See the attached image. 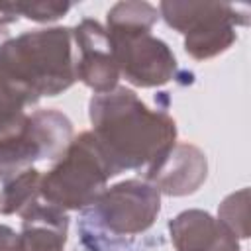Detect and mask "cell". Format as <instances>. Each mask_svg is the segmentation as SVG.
<instances>
[{
  "mask_svg": "<svg viewBox=\"0 0 251 251\" xmlns=\"http://www.w3.org/2000/svg\"><path fill=\"white\" fill-rule=\"evenodd\" d=\"M20 218V251H65L69 235V216L65 210L37 202Z\"/></svg>",
  "mask_w": 251,
  "mask_h": 251,
  "instance_id": "obj_11",
  "label": "cell"
},
{
  "mask_svg": "<svg viewBox=\"0 0 251 251\" xmlns=\"http://www.w3.org/2000/svg\"><path fill=\"white\" fill-rule=\"evenodd\" d=\"M41 198V173L35 167L24 169L2 182L0 214L22 216Z\"/></svg>",
  "mask_w": 251,
  "mask_h": 251,
  "instance_id": "obj_12",
  "label": "cell"
},
{
  "mask_svg": "<svg viewBox=\"0 0 251 251\" xmlns=\"http://www.w3.org/2000/svg\"><path fill=\"white\" fill-rule=\"evenodd\" d=\"M159 18L184 35V51L194 61L226 53L237 41V27L249 24L247 6L226 2H161Z\"/></svg>",
  "mask_w": 251,
  "mask_h": 251,
  "instance_id": "obj_4",
  "label": "cell"
},
{
  "mask_svg": "<svg viewBox=\"0 0 251 251\" xmlns=\"http://www.w3.org/2000/svg\"><path fill=\"white\" fill-rule=\"evenodd\" d=\"M8 39H10V31H8V27H6V25H0V49H2V45H4Z\"/></svg>",
  "mask_w": 251,
  "mask_h": 251,
  "instance_id": "obj_17",
  "label": "cell"
},
{
  "mask_svg": "<svg viewBox=\"0 0 251 251\" xmlns=\"http://www.w3.org/2000/svg\"><path fill=\"white\" fill-rule=\"evenodd\" d=\"M237 239L249 237V188H241L237 192L227 194L220 206L216 216Z\"/></svg>",
  "mask_w": 251,
  "mask_h": 251,
  "instance_id": "obj_14",
  "label": "cell"
},
{
  "mask_svg": "<svg viewBox=\"0 0 251 251\" xmlns=\"http://www.w3.org/2000/svg\"><path fill=\"white\" fill-rule=\"evenodd\" d=\"M90 212L110 233L137 235L155 224L161 212V192L147 180L127 178L106 188Z\"/></svg>",
  "mask_w": 251,
  "mask_h": 251,
  "instance_id": "obj_6",
  "label": "cell"
},
{
  "mask_svg": "<svg viewBox=\"0 0 251 251\" xmlns=\"http://www.w3.org/2000/svg\"><path fill=\"white\" fill-rule=\"evenodd\" d=\"M0 251H20L18 233L6 224H0Z\"/></svg>",
  "mask_w": 251,
  "mask_h": 251,
  "instance_id": "obj_16",
  "label": "cell"
},
{
  "mask_svg": "<svg viewBox=\"0 0 251 251\" xmlns=\"http://www.w3.org/2000/svg\"><path fill=\"white\" fill-rule=\"evenodd\" d=\"M108 31V29H106ZM114 59L129 84L137 88H157L176 75V57L171 47L151 31H108Z\"/></svg>",
  "mask_w": 251,
  "mask_h": 251,
  "instance_id": "obj_7",
  "label": "cell"
},
{
  "mask_svg": "<svg viewBox=\"0 0 251 251\" xmlns=\"http://www.w3.org/2000/svg\"><path fill=\"white\" fill-rule=\"evenodd\" d=\"M71 8H73L71 2H24V0L14 2V10L18 18L24 16L25 20L37 22V24L57 22L63 16H67Z\"/></svg>",
  "mask_w": 251,
  "mask_h": 251,
  "instance_id": "obj_15",
  "label": "cell"
},
{
  "mask_svg": "<svg viewBox=\"0 0 251 251\" xmlns=\"http://www.w3.org/2000/svg\"><path fill=\"white\" fill-rule=\"evenodd\" d=\"M0 73L37 100L69 90L76 82L71 27H41L10 37L0 49Z\"/></svg>",
  "mask_w": 251,
  "mask_h": 251,
  "instance_id": "obj_2",
  "label": "cell"
},
{
  "mask_svg": "<svg viewBox=\"0 0 251 251\" xmlns=\"http://www.w3.org/2000/svg\"><path fill=\"white\" fill-rule=\"evenodd\" d=\"M159 10L149 2H118L106 14L108 31H151Z\"/></svg>",
  "mask_w": 251,
  "mask_h": 251,
  "instance_id": "obj_13",
  "label": "cell"
},
{
  "mask_svg": "<svg viewBox=\"0 0 251 251\" xmlns=\"http://www.w3.org/2000/svg\"><path fill=\"white\" fill-rule=\"evenodd\" d=\"M71 31L76 80H80L94 94L114 90L120 80V69L114 59L106 27L92 18H84Z\"/></svg>",
  "mask_w": 251,
  "mask_h": 251,
  "instance_id": "obj_8",
  "label": "cell"
},
{
  "mask_svg": "<svg viewBox=\"0 0 251 251\" xmlns=\"http://www.w3.org/2000/svg\"><path fill=\"white\" fill-rule=\"evenodd\" d=\"M112 176L110 163L92 131H82L41 175V200L65 212L86 210L108 188Z\"/></svg>",
  "mask_w": 251,
  "mask_h": 251,
  "instance_id": "obj_3",
  "label": "cell"
},
{
  "mask_svg": "<svg viewBox=\"0 0 251 251\" xmlns=\"http://www.w3.org/2000/svg\"><path fill=\"white\" fill-rule=\"evenodd\" d=\"M176 251H241L239 239L210 212L184 210L169 222Z\"/></svg>",
  "mask_w": 251,
  "mask_h": 251,
  "instance_id": "obj_10",
  "label": "cell"
},
{
  "mask_svg": "<svg viewBox=\"0 0 251 251\" xmlns=\"http://www.w3.org/2000/svg\"><path fill=\"white\" fill-rule=\"evenodd\" d=\"M73 137L67 114L55 108L33 110L16 131L0 137V182L37 161H57Z\"/></svg>",
  "mask_w": 251,
  "mask_h": 251,
  "instance_id": "obj_5",
  "label": "cell"
},
{
  "mask_svg": "<svg viewBox=\"0 0 251 251\" xmlns=\"http://www.w3.org/2000/svg\"><path fill=\"white\" fill-rule=\"evenodd\" d=\"M88 118L114 176L124 171H147L176 143V122L165 110L149 108L126 86L94 94Z\"/></svg>",
  "mask_w": 251,
  "mask_h": 251,
  "instance_id": "obj_1",
  "label": "cell"
},
{
  "mask_svg": "<svg viewBox=\"0 0 251 251\" xmlns=\"http://www.w3.org/2000/svg\"><path fill=\"white\" fill-rule=\"evenodd\" d=\"M208 176L206 153L186 141H176L155 165L145 171V178L161 194L188 196L194 194Z\"/></svg>",
  "mask_w": 251,
  "mask_h": 251,
  "instance_id": "obj_9",
  "label": "cell"
}]
</instances>
